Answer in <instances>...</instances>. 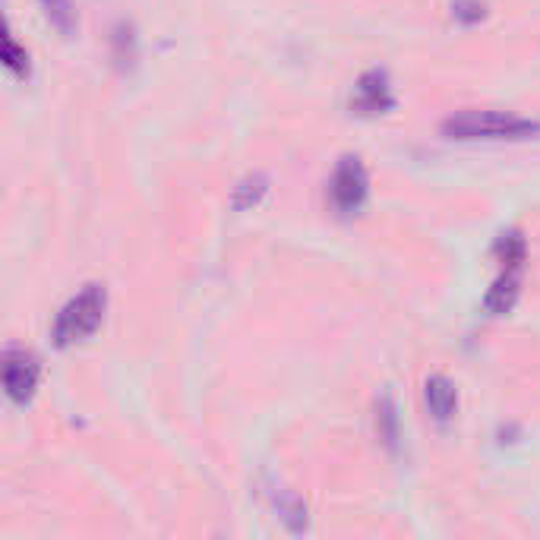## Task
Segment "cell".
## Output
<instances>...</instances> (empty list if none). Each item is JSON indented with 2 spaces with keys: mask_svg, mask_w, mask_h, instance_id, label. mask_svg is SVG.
<instances>
[{
  "mask_svg": "<svg viewBox=\"0 0 540 540\" xmlns=\"http://www.w3.org/2000/svg\"><path fill=\"white\" fill-rule=\"evenodd\" d=\"M439 133L455 143H522L540 136V120L506 111H458L443 120Z\"/></svg>",
  "mask_w": 540,
  "mask_h": 540,
  "instance_id": "cell-1",
  "label": "cell"
},
{
  "mask_svg": "<svg viewBox=\"0 0 540 540\" xmlns=\"http://www.w3.org/2000/svg\"><path fill=\"white\" fill-rule=\"evenodd\" d=\"M105 313H108V288L98 282L83 285V291H76L54 316V326H51L54 345L70 348L76 342H86V338H92L102 329Z\"/></svg>",
  "mask_w": 540,
  "mask_h": 540,
  "instance_id": "cell-2",
  "label": "cell"
},
{
  "mask_svg": "<svg viewBox=\"0 0 540 540\" xmlns=\"http://www.w3.org/2000/svg\"><path fill=\"white\" fill-rule=\"evenodd\" d=\"M367 199H370V174H367L364 162H360L357 155H342L332 171V180H329L332 209L342 218H351V215L364 212Z\"/></svg>",
  "mask_w": 540,
  "mask_h": 540,
  "instance_id": "cell-3",
  "label": "cell"
},
{
  "mask_svg": "<svg viewBox=\"0 0 540 540\" xmlns=\"http://www.w3.org/2000/svg\"><path fill=\"white\" fill-rule=\"evenodd\" d=\"M38 379H42V364L38 357L26 348H7L4 357V392L16 408H26L35 392Z\"/></svg>",
  "mask_w": 540,
  "mask_h": 540,
  "instance_id": "cell-4",
  "label": "cell"
},
{
  "mask_svg": "<svg viewBox=\"0 0 540 540\" xmlns=\"http://www.w3.org/2000/svg\"><path fill=\"white\" fill-rule=\"evenodd\" d=\"M395 108V95L386 70H367L357 79V89L351 98V111L360 117H376V114H389Z\"/></svg>",
  "mask_w": 540,
  "mask_h": 540,
  "instance_id": "cell-5",
  "label": "cell"
},
{
  "mask_svg": "<svg viewBox=\"0 0 540 540\" xmlns=\"http://www.w3.org/2000/svg\"><path fill=\"white\" fill-rule=\"evenodd\" d=\"M269 503L275 509V515L282 518V525L291 531V534H304L310 528V512H307V503L300 499L294 490L282 487L278 480H269Z\"/></svg>",
  "mask_w": 540,
  "mask_h": 540,
  "instance_id": "cell-6",
  "label": "cell"
},
{
  "mask_svg": "<svg viewBox=\"0 0 540 540\" xmlns=\"http://www.w3.org/2000/svg\"><path fill=\"white\" fill-rule=\"evenodd\" d=\"M424 405L430 411V417L436 420V424H449V420L455 417L458 411V389L449 376L443 373H433L427 376V383H424Z\"/></svg>",
  "mask_w": 540,
  "mask_h": 540,
  "instance_id": "cell-7",
  "label": "cell"
},
{
  "mask_svg": "<svg viewBox=\"0 0 540 540\" xmlns=\"http://www.w3.org/2000/svg\"><path fill=\"white\" fill-rule=\"evenodd\" d=\"M518 294H522V269H503L484 294V310L490 316H506L515 310Z\"/></svg>",
  "mask_w": 540,
  "mask_h": 540,
  "instance_id": "cell-8",
  "label": "cell"
},
{
  "mask_svg": "<svg viewBox=\"0 0 540 540\" xmlns=\"http://www.w3.org/2000/svg\"><path fill=\"white\" fill-rule=\"evenodd\" d=\"M376 436L383 439V446L389 452H398V443H402V420H398V408L392 402V395L383 392L376 398Z\"/></svg>",
  "mask_w": 540,
  "mask_h": 540,
  "instance_id": "cell-9",
  "label": "cell"
},
{
  "mask_svg": "<svg viewBox=\"0 0 540 540\" xmlns=\"http://www.w3.org/2000/svg\"><path fill=\"white\" fill-rule=\"evenodd\" d=\"M499 266L503 269H522L525 259H528V240L522 231H503L496 237V247H493Z\"/></svg>",
  "mask_w": 540,
  "mask_h": 540,
  "instance_id": "cell-10",
  "label": "cell"
},
{
  "mask_svg": "<svg viewBox=\"0 0 540 540\" xmlns=\"http://www.w3.org/2000/svg\"><path fill=\"white\" fill-rule=\"evenodd\" d=\"M266 193H269V177H266V174H247V177L234 187L231 206H234L237 212H247V209L263 203Z\"/></svg>",
  "mask_w": 540,
  "mask_h": 540,
  "instance_id": "cell-11",
  "label": "cell"
},
{
  "mask_svg": "<svg viewBox=\"0 0 540 540\" xmlns=\"http://www.w3.org/2000/svg\"><path fill=\"white\" fill-rule=\"evenodd\" d=\"M45 7L48 19L60 29V32H73V10H70V0H38Z\"/></svg>",
  "mask_w": 540,
  "mask_h": 540,
  "instance_id": "cell-12",
  "label": "cell"
},
{
  "mask_svg": "<svg viewBox=\"0 0 540 540\" xmlns=\"http://www.w3.org/2000/svg\"><path fill=\"white\" fill-rule=\"evenodd\" d=\"M484 16H487V7L480 4V0H455L452 4V19L462 26H477Z\"/></svg>",
  "mask_w": 540,
  "mask_h": 540,
  "instance_id": "cell-13",
  "label": "cell"
},
{
  "mask_svg": "<svg viewBox=\"0 0 540 540\" xmlns=\"http://www.w3.org/2000/svg\"><path fill=\"white\" fill-rule=\"evenodd\" d=\"M4 64H7V70H13L19 79H26V73H29V54L16 45L13 35L4 38Z\"/></svg>",
  "mask_w": 540,
  "mask_h": 540,
  "instance_id": "cell-14",
  "label": "cell"
}]
</instances>
